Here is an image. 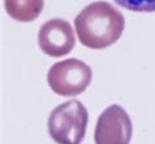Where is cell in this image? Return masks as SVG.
Segmentation results:
<instances>
[{
    "instance_id": "3957f363",
    "label": "cell",
    "mask_w": 155,
    "mask_h": 144,
    "mask_svg": "<svg viewBox=\"0 0 155 144\" xmlns=\"http://www.w3.org/2000/svg\"><path fill=\"white\" fill-rule=\"evenodd\" d=\"M92 69L78 58L55 62L48 73L50 89L61 97L79 95L91 85Z\"/></svg>"
},
{
    "instance_id": "6da1fadb",
    "label": "cell",
    "mask_w": 155,
    "mask_h": 144,
    "mask_svg": "<svg viewBox=\"0 0 155 144\" xmlns=\"http://www.w3.org/2000/svg\"><path fill=\"white\" fill-rule=\"evenodd\" d=\"M74 24L79 41L87 48L97 50L118 41L125 28V19L109 3L95 2L80 11Z\"/></svg>"
},
{
    "instance_id": "8992f818",
    "label": "cell",
    "mask_w": 155,
    "mask_h": 144,
    "mask_svg": "<svg viewBox=\"0 0 155 144\" xmlns=\"http://www.w3.org/2000/svg\"><path fill=\"white\" fill-rule=\"evenodd\" d=\"M44 5L45 0H4L7 13L20 23L34 21L41 15Z\"/></svg>"
},
{
    "instance_id": "277c9868",
    "label": "cell",
    "mask_w": 155,
    "mask_h": 144,
    "mask_svg": "<svg viewBox=\"0 0 155 144\" xmlns=\"http://www.w3.org/2000/svg\"><path fill=\"white\" fill-rule=\"evenodd\" d=\"M133 123L129 114L118 104H112L99 116L95 127V144H129Z\"/></svg>"
},
{
    "instance_id": "52a82bcc",
    "label": "cell",
    "mask_w": 155,
    "mask_h": 144,
    "mask_svg": "<svg viewBox=\"0 0 155 144\" xmlns=\"http://www.w3.org/2000/svg\"><path fill=\"white\" fill-rule=\"evenodd\" d=\"M114 3L134 12H155V0H114Z\"/></svg>"
},
{
    "instance_id": "5b68a950",
    "label": "cell",
    "mask_w": 155,
    "mask_h": 144,
    "mask_svg": "<svg viewBox=\"0 0 155 144\" xmlns=\"http://www.w3.org/2000/svg\"><path fill=\"white\" fill-rule=\"evenodd\" d=\"M38 45L50 57H63L75 46L72 26L63 19H51L42 24L38 32Z\"/></svg>"
},
{
    "instance_id": "7a4b0ae2",
    "label": "cell",
    "mask_w": 155,
    "mask_h": 144,
    "mask_svg": "<svg viewBox=\"0 0 155 144\" xmlns=\"http://www.w3.org/2000/svg\"><path fill=\"white\" fill-rule=\"evenodd\" d=\"M88 111L78 99L57 106L49 116V134L58 144H80L87 131Z\"/></svg>"
}]
</instances>
